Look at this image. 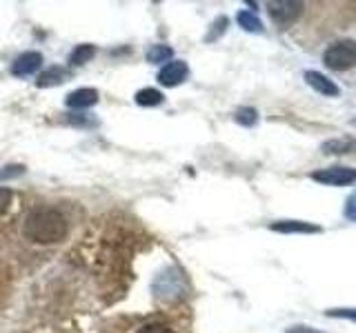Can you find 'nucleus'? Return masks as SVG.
<instances>
[{
    "mask_svg": "<svg viewBox=\"0 0 356 333\" xmlns=\"http://www.w3.org/2000/svg\"><path fill=\"white\" fill-rule=\"evenodd\" d=\"M25 236L31 242L38 244H56L63 242L70 233V222H67L65 214L54 207H38L25 218Z\"/></svg>",
    "mask_w": 356,
    "mask_h": 333,
    "instance_id": "nucleus-1",
    "label": "nucleus"
},
{
    "mask_svg": "<svg viewBox=\"0 0 356 333\" xmlns=\"http://www.w3.org/2000/svg\"><path fill=\"white\" fill-rule=\"evenodd\" d=\"M323 62L332 71H348L356 67V40L341 38L332 42L323 53Z\"/></svg>",
    "mask_w": 356,
    "mask_h": 333,
    "instance_id": "nucleus-2",
    "label": "nucleus"
},
{
    "mask_svg": "<svg viewBox=\"0 0 356 333\" xmlns=\"http://www.w3.org/2000/svg\"><path fill=\"white\" fill-rule=\"evenodd\" d=\"M154 296L161 298V300H172L183 296L185 291V278L178 269H165L163 273H159V278L154 280Z\"/></svg>",
    "mask_w": 356,
    "mask_h": 333,
    "instance_id": "nucleus-3",
    "label": "nucleus"
},
{
    "mask_svg": "<svg viewBox=\"0 0 356 333\" xmlns=\"http://www.w3.org/2000/svg\"><path fill=\"white\" fill-rule=\"evenodd\" d=\"M267 11H270V18L274 20V25H278L281 29H287L294 25L300 14H303V3L278 0V3H267Z\"/></svg>",
    "mask_w": 356,
    "mask_h": 333,
    "instance_id": "nucleus-4",
    "label": "nucleus"
},
{
    "mask_svg": "<svg viewBox=\"0 0 356 333\" xmlns=\"http://www.w3.org/2000/svg\"><path fill=\"white\" fill-rule=\"evenodd\" d=\"M312 180H316L321 185H327V187H348L356 182V169L354 166H325V169H318L312 173Z\"/></svg>",
    "mask_w": 356,
    "mask_h": 333,
    "instance_id": "nucleus-5",
    "label": "nucleus"
},
{
    "mask_svg": "<svg viewBox=\"0 0 356 333\" xmlns=\"http://www.w3.org/2000/svg\"><path fill=\"white\" fill-rule=\"evenodd\" d=\"M187 76H189V67L185 60H170L159 71V83L163 87H178L187 80Z\"/></svg>",
    "mask_w": 356,
    "mask_h": 333,
    "instance_id": "nucleus-6",
    "label": "nucleus"
},
{
    "mask_svg": "<svg viewBox=\"0 0 356 333\" xmlns=\"http://www.w3.org/2000/svg\"><path fill=\"white\" fill-rule=\"evenodd\" d=\"M42 67V53L38 51H22L18 58L11 62V74L18 76V78H25L36 74Z\"/></svg>",
    "mask_w": 356,
    "mask_h": 333,
    "instance_id": "nucleus-7",
    "label": "nucleus"
},
{
    "mask_svg": "<svg viewBox=\"0 0 356 333\" xmlns=\"http://www.w3.org/2000/svg\"><path fill=\"white\" fill-rule=\"evenodd\" d=\"M305 83L321 96H327V98H339L341 96L339 85L334 83L332 78H327L325 74H321V71H305Z\"/></svg>",
    "mask_w": 356,
    "mask_h": 333,
    "instance_id": "nucleus-8",
    "label": "nucleus"
},
{
    "mask_svg": "<svg viewBox=\"0 0 356 333\" xmlns=\"http://www.w3.org/2000/svg\"><path fill=\"white\" fill-rule=\"evenodd\" d=\"M272 231L276 233H321L323 229L314 222H305V220H276L270 225Z\"/></svg>",
    "mask_w": 356,
    "mask_h": 333,
    "instance_id": "nucleus-9",
    "label": "nucleus"
},
{
    "mask_svg": "<svg viewBox=\"0 0 356 333\" xmlns=\"http://www.w3.org/2000/svg\"><path fill=\"white\" fill-rule=\"evenodd\" d=\"M65 103L70 109H87V107H94L98 103V92L92 87H81L76 92L67 94Z\"/></svg>",
    "mask_w": 356,
    "mask_h": 333,
    "instance_id": "nucleus-10",
    "label": "nucleus"
},
{
    "mask_svg": "<svg viewBox=\"0 0 356 333\" xmlns=\"http://www.w3.org/2000/svg\"><path fill=\"white\" fill-rule=\"evenodd\" d=\"M67 78H70V69H65V67H49V69H44L40 76L36 85L38 87H56V85H63Z\"/></svg>",
    "mask_w": 356,
    "mask_h": 333,
    "instance_id": "nucleus-11",
    "label": "nucleus"
},
{
    "mask_svg": "<svg viewBox=\"0 0 356 333\" xmlns=\"http://www.w3.org/2000/svg\"><path fill=\"white\" fill-rule=\"evenodd\" d=\"M356 149V140L350 136H343V138H332L327 142L321 144V151L323 153H352Z\"/></svg>",
    "mask_w": 356,
    "mask_h": 333,
    "instance_id": "nucleus-12",
    "label": "nucleus"
},
{
    "mask_svg": "<svg viewBox=\"0 0 356 333\" xmlns=\"http://www.w3.org/2000/svg\"><path fill=\"white\" fill-rule=\"evenodd\" d=\"M134 100H136V105H140V107H159L165 100V96L159 92V89L145 87V89H140V92H136Z\"/></svg>",
    "mask_w": 356,
    "mask_h": 333,
    "instance_id": "nucleus-13",
    "label": "nucleus"
},
{
    "mask_svg": "<svg viewBox=\"0 0 356 333\" xmlns=\"http://www.w3.org/2000/svg\"><path fill=\"white\" fill-rule=\"evenodd\" d=\"M236 20H238L241 29L250 31V33H263V31H265V29H263V22H261V18L256 16L254 11H248V9L238 11V14H236Z\"/></svg>",
    "mask_w": 356,
    "mask_h": 333,
    "instance_id": "nucleus-14",
    "label": "nucleus"
},
{
    "mask_svg": "<svg viewBox=\"0 0 356 333\" xmlns=\"http://www.w3.org/2000/svg\"><path fill=\"white\" fill-rule=\"evenodd\" d=\"M145 58H147V62H152V65H163V62L167 65L174 58V49L167 47V44H152L147 53H145Z\"/></svg>",
    "mask_w": 356,
    "mask_h": 333,
    "instance_id": "nucleus-15",
    "label": "nucleus"
},
{
    "mask_svg": "<svg viewBox=\"0 0 356 333\" xmlns=\"http://www.w3.org/2000/svg\"><path fill=\"white\" fill-rule=\"evenodd\" d=\"M96 56V47L94 44H76V49L70 53V65H74V67H81V65H85V62H89Z\"/></svg>",
    "mask_w": 356,
    "mask_h": 333,
    "instance_id": "nucleus-16",
    "label": "nucleus"
},
{
    "mask_svg": "<svg viewBox=\"0 0 356 333\" xmlns=\"http://www.w3.org/2000/svg\"><path fill=\"white\" fill-rule=\"evenodd\" d=\"M234 120L243 127H254L256 120H259V114H256V109H252V107H243L234 114Z\"/></svg>",
    "mask_w": 356,
    "mask_h": 333,
    "instance_id": "nucleus-17",
    "label": "nucleus"
},
{
    "mask_svg": "<svg viewBox=\"0 0 356 333\" xmlns=\"http://www.w3.org/2000/svg\"><path fill=\"white\" fill-rule=\"evenodd\" d=\"M227 25H229V22H227V18H225V16L216 18V20H214V25H211V31H209L207 36H205V40H207V42L216 40V38L220 36V33L227 29Z\"/></svg>",
    "mask_w": 356,
    "mask_h": 333,
    "instance_id": "nucleus-18",
    "label": "nucleus"
},
{
    "mask_svg": "<svg viewBox=\"0 0 356 333\" xmlns=\"http://www.w3.org/2000/svg\"><path fill=\"white\" fill-rule=\"evenodd\" d=\"M136 333H176L172 327L163 325V322H147V325H143Z\"/></svg>",
    "mask_w": 356,
    "mask_h": 333,
    "instance_id": "nucleus-19",
    "label": "nucleus"
},
{
    "mask_svg": "<svg viewBox=\"0 0 356 333\" xmlns=\"http://www.w3.org/2000/svg\"><path fill=\"white\" fill-rule=\"evenodd\" d=\"M330 318H343V320H354L356 322V309H330Z\"/></svg>",
    "mask_w": 356,
    "mask_h": 333,
    "instance_id": "nucleus-20",
    "label": "nucleus"
},
{
    "mask_svg": "<svg viewBox=\"0 0 356 333\" xmlns=\"http://www.w3.org/2000/svg\"><path fill=\"white\" fill-rule=\"evenodd\" d=\"M22 171H25V166H20V164H11V166H5V169L0 171V178H3V180H9V178L20 176Z\"/></svg>",
    "mask_w": 356,
    "mask_h": 333,
    "instance_id": "nucleus-21",
    "label": "nucleus"
},
{
    "mask_svg": "<svg viewBox=\"0 0 356 333\" xmlns=\"http://www.w3.org/2000/svg\"><path fill=\"white\" fill-rule=\"evenodd\" d=\"M285 333H325V331H318V329L307 327V325H294V327H289Z\"/></svg>",
    "mask_w": 356,
    "mask_h": 333,
    "instance_id": "nucleus-22",
    "label": "nucleus"
},
{
    "mask_svg": "<svg viewBox=\"0 0 356 333\" xmlns=\"http://www.w3.org/2000/svg\"><path fill=\"white\" fill-rule=\"evenodd\" d=\"M9 200H11V191L9 189H0V214L9 207Z\"/></svg>",
    "mask_w": 356,
    "mask_h": 333,
    "instance_id": "nucleus-23",
    "label": "nucleus"
},
{
    "mask_svg": "<svg viewBox=\"0 0 356 333\" xmlns=\"http://www.w3.org/2000/svg\"><path fill=\"white\" fill-rule=\"evenodd\" d=\"M354 122H356V120H354Z\"/></svg>",
    "mask_w": 356,
    "mask_h": 333,
    "instance_id": "nucleus-24",
    "label": "nucleus"
}]
</instances>
